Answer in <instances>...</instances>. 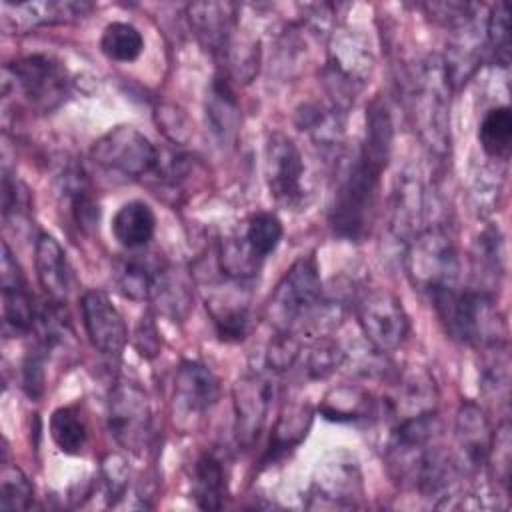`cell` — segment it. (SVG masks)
I'll return each mask as SVG.
<instances>
[{
    "label": "cell",
    "mask_w": 512,
    "mask_h": 512,
    "mask_svg": "<svg viewBox=\"0 0 512 512\" xmlns=\"http://www.w3.org/2000/svg\"><path fill=\"white\" fill-rule=\"evenodd\" d=\"M386 166L388 164L368 156L362 150H358V154L350 160L346 172L336 184L328 212V224L334 236L348 242H362L370 234L380 176Z\"/></svg>",
    "instance_id": "1"
},
{
    "label": "cell",
    "mask_w": 512,
    "mask_h": 512,
    "mask_svg": "<svg viewBox=\"0 0 512 512\" xmlns=\"http://www.w3.org/2000/svg\"><path fill=\"white\" fill-rule=\"evenodd\" d=\"M430 298L444 332L454 342L474 348L504 342V318L494 294L446 286L434 290Z\"/></svg>",
    "instance_id": "2"
},
{
    "label": "cell",
    "mask_w": 512,
    "mask_h": 512,
    "mask_svg": "<svg viewBox=\"0 0 512 512\" xmlns=\"http://www.w3.org/2000/svg\"><path fill=\"white\" fill-rule=\"evenodd\" d=\"M450 94L452 80L444 58L428 56L414 74L410 106L420 140L436 156L450 150Z\"/></svg>",
    "instance_id": "3"
},
{
    "label": "cell",
    "mask_w": 512,
    "mask_h": 512,
    "mask_svg": "<svg viewBox=\"0 0 512 512\" xmlns=\"http://www.w3.org/2000/svg\"><path fill=\"white\" fill-rule=\"evenodd\" d=\"M70 78L66 66L50 54L22 56L4 66V96H20L38 112H52L68 96Z\"/></svg>",
    "instance_id": "4"
},
{
    "label": "cell",
    "mask_w": 512,
    "mask_h": 512,
    "mask_svg": "<svg viewBox=\"0 0 512 512\" xmlns=\"http://www.w3.org/2000/svg\"><path fill=\"white\" fill-rule=\"evenodd\" d=\"M374 68L368 40L354 30H338L328 44L324 86L332 96V106L346 112L358 92L366 86Z\"/></svg>",
    "instance_id": "5"
},
{
    "label": "cell",
    "mask_w": 512,
    "mask_h": 512,
    "mask_svg": "<svg viewBox=\"0 0 512 512\" xmlns=\"http://www.w3.org/2000/svg\"><path fill=\"white\" fill-rule=\"evenodd\" d=\"M320 300L322 280L316 256H300L278 282L268 304V320L276 332L296 334Z\"/></svg>",
    "instance_id": "6"
},
{
    "label": "cell",
    "mask_w": 512,
    "mask_h": 512,
    "mask_svg": "<svg viewBox=\"0 0 512 512\" xmlns=\"http://www.w3.org/2000/svg\"><path fill=\"white\" fill-rule=\"evenodd\" d=\"M404 268L412 286L432 294L438 288L456 286L460 260L448 232L428 226L406 242Z\"/></svg>",
    "instance_id": "7"
},
{
    "label": "cell",
    "mask_w": 512,
    "mask_h": 512,
    "mask_svg": "<svg viewBox=\"0 0 512 512\" xmlns=\"http://www.w3.org/2000/svg\"><path fill=\"white\" fill-rule=\"evenodd\" d=\"M92 160L124 178H144L152 176L158 166L160 150L134 126H114L102 134L90 150Z\"/></svg>",
    "instance_id": "8"
},
{
    "label": "cell",
    "mask_w": 512,
    "mask_h": 512,
    "mask_svg": "<svg viewBox=\"0 0 512 512\" xmlns=\"http://www.w3.org/2000/svg\"><path fill=\"white\" fill-rule=\"evenodd\" d=\"M108 430L128 452L142 454L150 444L152 410L146 392L130 380L114 384L108 402Z\"/></svg>",
    "instance_id": "9"
},
{
    "label": "cell",
    "mask_w": 512,
    "mask_h": 512,
    "mask_svg": "<svg viewBox=\"0 0 512 512\" xmlns=\"http://www.w3.org/2000/svg\"><path fill=\"white\" fill-rule=\"evenodd\" d=\"M362 334L378 352H394L408 336L410 320L396 294L386 288L366 290L356 304Z\"/></svg>",
    "instance_id": "10"
},
{
    "label": "cell",
    "mask_w": 512,
    "mask_h": 512,
    "mask_svg": "<svg viewBox=\"0 0 512 512\" xmlns=\"http://www.w3.org/2000/svg\"><path fill=\"white\" fill-rule=\"evenodd\" d=\"M304 160L294 140L284 132H272L264 148V178L272 200L284 208L304 202Z\"/></svg>",
    "instance_id": "11"
},
{
    "label": "cell",
    "mask_w": 512,
    "mask_h": 512,
    "mask_svg": "<svg viewBox=\"0 0 512 512\" xmlns=\"http://www.w3.org/2000/svg\"><path fill=\"white\" fill-rule=\"evenodd\" d=\"M274 382L262 372H248L232 388L234 398V434L242 448H252L268 420L274 400Z\"/></svg>",
    "instance_id": "12"
},
{
    "label": "cell",
    "mask_w": 512,
    "mask_h": 512,
    "mask_svg": "<svg viewBox=\"0 0 512 512\" xmlns=\"http://www.w3.org/2000/svg\"><path fill=\"white\" fill-rule=\"evenodd\" d=\"M492 434L488 416L478 404L464 402L458 408L454 422L456 456L452 460L460 474L478 472L486 466Z\"/></svg>",
    "instance_id": "13"
},
{
    "label": "cell",
    "mask_w": 512,
    "mask_h": 512,
    "mask_svg": "<svg viewBox=\"0 0 512 512\" xmlns=\"http://www.w3.org/2000/svg\"><path fill=\"white\" fill-rule=\"evenodd\" d=\"M80 308L92 346L108 358H118L126 346L128 332L108 294L102 290H88L80 300Z\"/></svg>",
    "instance_id": "14"
},
{
    "label": "cell",
    "mask_w": 512,
    "mask_h": 512,
    "mask_svg": "<svg viewBox=\"0 0 512 512\" xmlns=\"http://www.w3.org/2000/svg\"><path fill=\"white\" fill-rule=\"evenodd\" d=\"M0 286H2V308H4V328L12 334H26L34 330L38 306L28 290L26 276L14 258L10 246L2 244L0 262Z\"/></svg>",
    "instance_id": "15"
},
{
    "label": "cell",
    "mask_w": 512,
    "mask_h": 512,
    "mask_svg": "<svg viewBox=\"0 0 512 512\" xmlns=\"http://www.w3.org/2000/svg\"><path fill=\"white\" fill-rule=\"evenodd\" d=\"M168 268L156 252L132 250L114 264V282L118 290L130 300L156 298Z\"/></svg>",
    "instance_id": "16"
},
{
    "label": "cell",
    "mask_w": 512,
    "mask_h": 512,
    "mask_svg": "<svg viewBox=\"0 0 512 512\" xmlns=\"http://www.w3.org/2000/svg\"><path fill=\"white\" fill-rule=\"evenodd\" d=\"M220 396V382L214 372L196 360H184L174 376V402L186 416L208 412Z\"/></svg>",
    "instance_id": "17"
},
{
    "label": "cell",
    "mask_w": 512,
    "mask_h": 512,
    "mask_svg": "<svg viewBox=\"0 0 512 512\" xmlns=\"http://www.w3.org/2000/svg\"><path fill=\"white\" fill-rule=\"evenodd\" d=\"M188 18L200 44L210 54L224 58L236 30V6L220 2L190 4Z\"/></svg>",
    "instance_id": "18"
},
{
    "label": "cell",
    "mask_w": 512,
    "mask_h": 512,
    "mask_svg": "<svg viewBox=\"0 0 512 512\" xmlns=\"http://www.w3.org/2000/svg\"><path fill=\"white\" fill-rule=\"evenodd\" d=\"M436 384L430 372L420 366H410L400 374L394 392L386 398L388 412L396 418V422L422 416L436 410Z\"/></svg>",
    "instance_id": "19"
},
{
    "label": "cell",
    "mask_w": 512,
    "mask_h": 512,
    "mask_svg": "<svg viewBox=\"0 0 512 512\" xmlns=\"http://www.w3.org/2000/svg\"><path fill=\"white\" fill-rule=\"evenodd\" d=\"M34 266L38 282L48 300L66 304L70 294V264L60 242L42 232L34 244Z\"/></svg>",
    "instance_id": "20"
},
{
    "label": "cell",
    "mask_w": 512,
    "mask_h": 512,
    "mask_svg": "<svg viewBox=\"0 0 512 512\" xmlns=\"http://www.w3.org/2000/svg\"><path fill=\"white\" fill-rule=\"evenodd\" d=\"M90 10L86 2H30V4H2V26L14 32H24L44 24L70 22L82 18Z\"/></svg>",
    "instance_id": "21"
},
{
    "label": "cell",
    "mask_w": 512,
    "mask_h": 512,
    "mask_svg": "<svg viewBox=\"0 0 512 512\" xmlns=\"http://www.w3.org/2000/svg\"><path fill=\"white\" fill-rule=\"evenodd\" d=\"M206 120L222 144L234 142L240 126V106L234 88L224 74L212 78L206 98Z\"/></svg>",
    "instance_id": "22"
},
{
    "label": "cell",
    "mask_w": 512,
    "mask_h": 512,
    "mask_svg": "<svg viewBox=\"0 0 512 512\" xmlns=\"http://www.w3.org/2000/svg\"><path fill=\"white\" fill-rule=\"evenodd\" d=\"M192 498L202 510H220L228 498V472L216 452H204L194 462Z\"/></svg>",
    "instance_id": "23"
},
{
    "label": "cell",
    "mask_w": 512,
    "mask_h": 512,
    "mask_svg": "<svg viewBox=\"0 0 512 512\" xmlns=\"http://www.w3.org/2000/svg\"><path fill=\"white\" fill-rule=\"evenodd\" d=\"M392 228L398 238L410 242L416 234L428 228L426 222V190L420 180L404 176L394 198Z\"/></svg>",
    "instance_id": "24"
},
{
    "label": "cell",
    "mask_w": 512,
    "mask_h": 512,
    "mask_svg": "<svg viewBox=\"0 0 512 512\" xmlns=\"http://www.w3.org/2000/svg\"><path fill=\"white\" fill-rule=\"evenodd\" d=\"M156 232V214L144 200L124 202L112 216V234L126 250H142Z\"/></svg>",
    "instance_id": "25"
},
{
    "label": "cell",
    "mask_w": 512,
    "mask_h": 512,
    "mask_svg": "<svg viewBox=\"0 0 512 512\" xmlns=\"http://www.w3.org/2000/svg\"><path fill=\"white\" fill-rule=\"evenodd\" d=\"M312 418H314V412L308 404L286 408L272 430L270 444L260 462L262 468H268L278 460H282L284 456H288L306 438L312 426Z\"/></svg>",
    "instance_id": "26"
},
{
    "label": "cell",
    "mask_w": 512,
    "mask_h": 512,
    "mask_svg": "<svg viewBox=\"0 0 512 512\" xmlns=\"http://www.w3.org/2000/svg\"><path fill=\"white\" fill-rule=\"evenodd\" d=\"M362 492L360 474L356 464L348 462H334L324 466V470H318V476L312 484V498L324 500L328 506L344 508V506H356L354 498Z\"/></svg>",
    "instance_id": "27"
},
{
    "label": "cell",
    "mask_w": 512,
    "mask_h": 512,
    "mask_svg": "<svg viewBox=\"0 0 512 512\" xmlns=\"http://www.w3.org/2000/svg\"><path fill=\"white\" fill-rule=\"evenodd\" d=\"M206 310L222 342H242L250 330V306L240 296L216 294L206 300Z\"/></svg>",
    "instance_id": "28"
},
{
    "label": "cell",
    "mask_w": 512,
    "mask_h": 512,
    "mask_svg": "<svg viewBox=\"0 0 512 512\" xmlns=\"http://www.w3.org/2000/svg\"><path fill=\"white\" fill-rule=\"evenodd\" d=\"M344 114L336 106H320L314 102L302 104L296 110V126L306 132L318 146L330 148L340 142L344 132Z\"/></svg>",
    "instance_id": "29"
},
{
    "label": "cell",
    "mask_w": 512,
    "mask_h": 512,
    "mask_svg": "<svg viewBox=\"0 0 512 512\" xmlns=\"http://www.w3.org/2000/svg\"><path fill=\"white\" fill-rule=\"evenodd\" d=\"M320 414L330 422H358L374 412L372 396L358 386H338L326 392Z\"/></svg>",
    "instance_id": "30"
},
{
    "label": "cell",
    "mask_w": 512,
    "mask_h": 512,
    "mask_svg": "<svg viewBox=\"0 0 512 512\" xmlns=\"http://www.w3.org/2000/svg\"><path fill=\"white\" fill-rule=\"evenodd\" d=\"M62 182V190L64 196L68 198V208L72 214V220L76 222V226L90 234L94 230H98V220H100V206L96 202V198L90 194L88 182L82 174V170L78 168H66L64 174L60 176Z\"/></svg>",
    "instance_id": "31"
},
{
    "label": "cell",
    "mask_w": 512,
    "mask_h": 512,
    "mask_svg": "<svg viewBox=\"0 0 512 512\" xmlns=\"http://www.w3.org/2000/svg\"><path fill=\"white\" fill-rule=\"evenodd\" d=\"M484 360L480 366V388L486 400L500 406L508 404L510 392V356L506 342H498L482 348Z\"/></svg>",
    "instance_id": "32"
},
{
    "label": "cell",
    "mask_w": 512,
    "mask_h": 512,
    "mask_svg": "<svg viewBox=\"0 0 512 512\" xmlns=\"http://www.w3.org/2000/svg\"><path fill=\"white\" fill-rule=\"evenodd\" d=\"M394 142V124L388 104L382 98H374L366 110V132L360 150L368 156L388 164Z\"/></svg>",
    "instance_id": "33"
},
{
    "label": "cell",
    "mask_w": 512,
    "mask_h": 512,
    "mask_svg": "<svg viewBox=\"0 0 512 512\" xmlns=\"http://www.w3.org/2000/svg\"><path fill=\"white\" fill-rule=\"evenodd\" d=\"M478 142L490 158L502 160L508 156L512 142V114L508 106H494L486 110L478 126Z\"/></svg>",
    "instance_id": "34"
},
{
    "label": "cell",
    "mask_w": 512,
    "mask_h": 512,
    "mask_svg": "<svg viewBox=\"0 0 512 512\" xmlns=\"http://www.w3.org/2000/svg\"><path fill=\"white\" fill-rule=\"evenodd\" d=\"M50 436L60 452L76 456L88 442V428L74 406H62L50 416Z\"/></svg>",
    "instance_id": "35"
},
{
    "label": "cell",
    "mask_w": 512,
    "mask_h": 512,
    "mask_svg": "<svg viewBox=\"0 0 512 512\" xmlns=\"http://www.w3.org/2000/svg\"><path fill=\"white\" fill-rule=\"evenodd\" d=\"M100 50L108 60L134 62L144 50L140 30L128 22H110L100 36Z\"/></svg>",
    "instance_id": "36"
},
{
    "label": "cell",
    "mask_w": 512,
    "mask_h": 512,
    "mask_svg": "<svg viewBox=\"0 0 512 512\" xmlns=\"http://www.w3.org/2000/svg\"><path fill=\"white\" fill-rule=\"evenodd\" d=\"M242 236L252 254L264 262L266 256L278 248L284 236V226L274 212H254L248 218Z\"/></svg>",
    "instance_id": "37"
},
{
    "label": "cell",
    "mask_w": 512,
    "mask_h": 512,
    "mask_svg": "<svg viewBox=\"0 0 512 512\" xmlns=\"http://www.w3.org/2000/svg\"><path fill=\"white\" fill-rule=\"evenodd\" d=\"M472 260H474V266H476V274L482 272V280L490 278L492 286H494V282L498 284V278L504 272L502 236H500L498 228L490 226L478 236V240L474 244Z\"/></svg>",
    "instance_id": "38"
},
{
    "label": "cell",
    "mask_w": 512,
    "mask_h": 512,
    "mask_svg": "<svg viewBox=\"0 0 512 512\" xmlns=\"http://www.w3.org/2000/svg\"><path fill=\"white\" fill-rule=\"evenodd\" d=\"M34 500V484L22 468L4 464L0 480V510H28Z\"/></svg>",
    "instance_id": "39"
},
{
    "label": "cell",
    "mask_w": 512,
    "mask_h": 512,
    "mask_svg": "<svg viewBox=\"0 0 512 512\" xmlns=\"http://www.w3.org/2000/svg\"><path fill=\"white\" fill-rule=\"evenodd\" d=\"M486 44L500 66L510 62V8L506 2L492 6L486 18Z\"/></svg>",
    "instance_id": "40"
},
{
    "label": "cell",
    "mask_w": 512,
    "mask_h": 512,
    "mask_svg": "<svg viewBox=\"0 0 512 512\" xmlns=\"http://www.w3.org/2000/svg\"><path fill=\"white\" fill-rule=\"evenodd\" d=\"M344 360V352L340 346L326 336H316L306 354V374L312 380H322L330 376Z\"/></svg>",
    "instance_id": "41"
},
{
    "label": "cell",
    "mask_w": 512,
    "mask_h": 512,
    "mask_svg": "<svg viewBox=\"0 0 512 512\" xmlns=\"http://www.w3.org/2000/svg\"><path fill=\"white\" fill-rule=\"evenodd\" d=\"M486 466H490L492 476L506 492L510 480V424L506 420L492 434Z\"/></svg>",
    "instance_id": "42"
},
{
    "label": "cell",
    "mask_w": 512,
    "mask_h": 512,
    "mask_svg": "<svg viewBox=\"0 0 512 512\" xmlns=\"http://www.w3.org/2000/svg\"><path fill=\"white\" fill-rule=\"evenodd\" d=\"M302 354V342L294 332H276V336L268 344V366L274 372H284L294 366V362Z\"/></svg>",
    "instance_id": "43"
},
{
    "label": "cell",
    "mask_w": 512,
    "mask_h": 512,
    "mask_svg": "<svg viewBox=\"0 0 512 512\" xmlns=\"http://www.w3.org/2000/svg\"><path fill=\"white\" fill-rule=\"evenodd\" d=\"M100 482L108 502L114 504V500L120 498L128 486L126 462L116 454H108L100 466Z\"/></svg>",
    "instance_id": "44"
},
{
    "label": "cell",
    "mask_w": 512,
    "mask_h": 512,
    "mask_svg": "<svg viewBox=\"0 0 512 512\" xmlns=\"http://www.w3.org/2000/svg\"><path fill=\"white\" fill-rule=\"evenodd\" d=\"M44 352H48V348H44L42 344H40V348L30 350L24 360V366H22V386L32 400L40 398L44 392V380H46V372H44L46 354Z\"/></svg>",
    "instance_id": "45"
},
{
    "label": "cell",
    "mask_w": 512,
    "mask_h": 512,
    "mask_svg": "<svg viewBox=\"0 0 512 512\" xmlns=\"http://www.w3.org/2000/svg\"><path fill=\"white\" fill-rule=\"evenodd\" d=\"M134 344L144 358H154L160 352V336H158V330H156L150 314L142 316V320L136 328Z\"/></svg>",
    "instance_id": "46"
}]
</instances>
